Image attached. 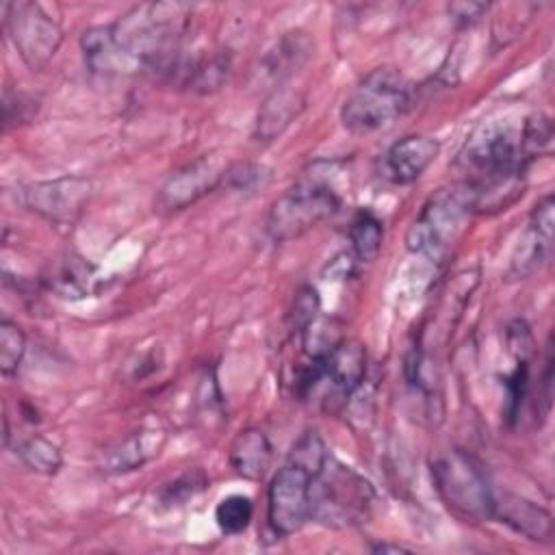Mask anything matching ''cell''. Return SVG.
<instances>
[{
    "mask_svg": "<svg viewBox=\"0 0 555 555\" xmlns=\"http://www.w3.org/2000/svg\"><path fill=\"white\" fill-rule=\"evenodd\" d=\"M193 7L184 2H143L111 24L115 43L143 69H173Z\"/></svg>",
    "mask_w": 555,
    "mask_h": 555,
    "instance_id": "6da1fadb",
    "label": "cell"
},
{
    "mask_svg": "<svg viewBox=\"0 0 555 555\" xmlns=\"http://www.w3.org/2000/svg\"><path fill=\"white\" fill-rule=\"evenodd\" d=\"M412 104V87L392 67L369 72L347 95L340 119L353 134H369L390 126Z\"/></svg>",
    "mask_w": 555,
    "mask_h": 555,
    "instance_id": "7a4b0ae2",
    "label": "cell"
},
{
    "mask_svg": "<svg viewBox=\"0 0 555 555\" xmlns=\"http://www.w3.org/2000/svg\"><path fill=\"white\" fill-rule=\"evenodd\" d=\"M340 208L338 191L317 173H306L284 191L267 215V234L273 241H293L310 232Z\"/></svg>",
    "mask_w": 555,
    "mask_h": 555,
    "instance_id": "3957f363",
    "label": "cell"
},
{
    "mask_svg": "<svg viewBox=\"0 0 555 555\" xmlns=\"http://www.w3.org/2000/svg\"><path fill=\"white\" fill-rule=\"evenodd\" d=\"M310 501V520L332 527H347L362 522L369 516L373 488L364 477L330 455L325 466L312 477Z\"/></svg>",
    "mask_w": 555,
    "mask_h": 555,
    "instance_id": "277c9868",
    "label": "cell"
},
{
    "mask_svg": "<svg viewBox=\"0 0 555 555\" xmlns=\"http://www.w3.org/2000/svg\"><path fill=\"white\" fill-rule=\"evenodd\" d=\"M468 215L470 208L462 189L436 193L410 225L405 234L408 249L440 262L462 232V223Z\"/></svg>",
    "mask_w": 555,
    "mask_h": 555,
    "instance_id": "5b68a950",
    "label": "cell"
},
{
    "mask_svg": "<svg viewBox=\"0 0 555 555\" xmlns=\"http://www.w3.org/2000/svg\"><path fill=\"white\" fill-rule=\"evenodd\" d=\"M440 499L464 518H490L492 496L481 468L460 451L442 455L431 464Z\"/></svg>",
    "mask_w": 555,
    "mask_h": 555,
    "instance_id": "8992f818",
    "label": "cell"
},
{
    "mask_svg": "<svg viewBox=\"0 0 555 555\" xmlns=\"http://www.w3.org/2000/svg\"><path fill=\"white\" fill-rule=\"evenodd\" d=\"M2 24L30 69H41L56 54L63 30L39 2H2Z\"/></svg>",
    "mask_w": 555,
    "mask_h": 555,
    "instance_id": "52a82bcc",
    "label": "cell"
},
{
    "mask_svg": "<svg viewBox=\"0 0 555 555\" xmlns=\"http://www.w3.org/2000/svg\"><path fill=\"white\" fill-rule=\"evenodd\" d=\"M312 473L286 462L271 479L267 492V520L278 535H291L310 520Z\"/></svg>",
    "mask_w": 555,
    "mask_h": 555,
    "instance_id": "ba28073f",
    "label": "cell"
},
{
    "mask_svg": "<svg viewBox=\"0 0 555 555\" xmlns=\"http://www.w3.org/2000/svg\"><path fill=\"white\" fill-rule=\"evenodd\" d=\"M89 197L91 180L85 176H61L26 184L17 191L22 206L54 225H72L82 215Z\"/></svg>",
    "mask_w": 555,
    "mask_h": 555,
    "instance_id": "9c48e42d",
    "label": "cell"
},
{
    "mask_svg": "<svg viewBox=\"0 0 555 555\" xmlns=\"http://www.w3.org/2000/svg\"><path fill=\"white\" fill-rule=\"evenodd\" d=\"M230 165H225L219 156L215 154H204L180 169H176L158 189L156 206L160 210H182L204 195L212 193L223 184L225 171Z\"/></svg>",
    "mask_w": 555,
    "mask_h": 555,
    "instance_id": "30bf717a",
    "label": "cell"
},
{
    "mask_svg": "<svg viewBox=\"0 0 555 555\" xmlns=\"http://www.w3.org/2000/svg\"><path fill=\"white\" fill-rule=\"evenodd\" d=\"M440 143L434 137L410 134L392 143L382 158V176L392 184H412L436 160Z\"/></svg>",
    "mask_w": 555,
    "mask_h": 555,
    "instance_id": "8fae6325",
    "label": "cell"
},
{
    "mask_svg": "<svg viewBox=\"0 0 555 555\" xmlns=\"http://www.w3.org/2000/svg\"><path fill=\"white\" fill-rule=\"evenodd\" d=\"M490 518L507 525L512 531L525 535L527 540L548 544L553 542V516L538 503L503 492L492 496Z\"/></svg>",
    "mask_w": 555,
    "mask_h": 555,
    "instance_id": "7c38bea8",
    "label": "cell"
},
{
    "mask_svg": "<svg viewBox=\"0 0 555 555\" xmlns=\"http://www.w3.org/2000/svg\"><path fill=\"white\" fill-rule=\"evenodd\" d=\"M80 46H82L85 63L93 74L121 76V74H137L143 69L134 59H130L115 43L111 26H93L85 30Z\"/></svg>",
    "mask_w": 555,
    "mask_h": 555,
    "instance_id": "4fadbf2b",
    "label": "cell"
},
{
    "mask_svg": "<svg viewBox=\"0 0 555 555\" xmlns=\"http://www.w3.org/2000/svg\"><path fill=\"white\" fill-rule=\"evenodd\" d=\"M228 460L238 477L260 481L271 466L273 447L262 429L247 427L234 436L228 451Z\"/></svg>",
    "mask_w": 555,
    "mask_h": 555,
    "instance_id": "5bb4252c",
    "label": "cell"
},
{
    "mask_svg": "<svg viewBox=\"0 0 555 555\" xmlns=\"http://www.w3.org/2000/svg\"><path fill=\"white\" fill-rule=\"evenodd\" d=\"M301 108L304 95L297 89L288 85H275V89L258 111L254 134L258 137V141H271L280 137L295 121Z\"/></svg>",
    "mask_w": 555,
    "mask_h": 555,
    "instance_id": "9a60e30c",
    "label": "cell"
},
{
    "mask_svg": "<svg viewBox=\"0 0 555 555\" xmlns=\"http://www.w3.org/2000/svg\"><path fill=\"white\" fill-rule=\"evenodd\" d=\"M312 54V43L306 33L295 30L280 39L278 48L267 56L271 74L278 78V85H284V78L295 74Z\"/></svg>",
    "mask_w": 555,
    "mask_h": 555,
    "instance_id": "2e32d148",
    "label": "cell"
},
{
    "mask_svg": "<svg viewBox=\"0 0 555 555\" xmlns=\"http://www.w3.org/2000/svg\"><path fill=\"white\" fill-rule=\"evenodd\" d=\"M349 241H351V249L353 256L362 262H373L382 249V241H384V225L382 221L369 212V210H360L349 228Z\"/></svg>",
    "mask_w": 555,
    "mask_h": 555,
    "instance_id": "e0dca14e",
    "label": "cell"
},
{
    "mask_svg": "<svg viewBox=\"0 0 555 555\" xmlns=\"http://www.w3.org/2000/svg\"><path fill=\"white\" fill-rule=\"evenodd\" d=\"M17 457L39 475H56L63 466V455L54 442L43 436H30L15 444Z\"/></svg>",
    "mask_w": 555,
    "mask_h": 555,
    "instance_id": "ac0fdd59",
    "label": "cell"
},
{
    "mask_svg": "<svg viewBox=\"0 0 555 555\" xmlns=\"http://www.w3.org/2000/svg\"><path fill=\"white\" fill-rule=\"evenodd\" d=\"M251 518H254V503L245 494H230L221 499L219 505L215 507L217 527L228 535L243 533L249 527Z\"/></svg>",
    "mask_w": 555,
    "mask_h": 555,
    "instance_id": "d6986e66",
    "label": "cell"
},
{
    "mask_svg": "<svg viewBox=\"0 0 555 555\" xmlns=\"http://www.w3.org/2000/svg\"><path fill=\"white\" fill-rule=\"evenodd\" d=\"M520 137H522V152L525 158L531 163L542 154L551 152L553 145V124L546 115L538 113L531 115L522 121L520 126Z\"/></svg>",
    "mask_w": 555,
    "mask_h": 555,
    "instance_id": "ffe728a7",
    "label": "cell"
},
{
    "mask_svg": "<svg viewBox=\"0 0 555 555\" xmlns=\"http://www.w3.org/2000/svg\"><path fill=\"white\" fill-rule=\"evenodd\" d=\"M26 351V336L17 323L2 317L0 321V371L2 375L17 373Z\"/></svg>",
    "mask_w": 555,
    "mask_h": 555,
    "instance_id": "44dd1931",
    "label": "cell"
},
{
    "mask_svg": "<svg viewBox=\"0 0 555 555\" xmlns=\"http://www.w3.org/2000/svg\"><path fill=\"white\" fill-rule=\"evenodd\" d=\"M152 434V431H150ZM147 431H141L137 436H130L128 440H124L115 451H111V460H108V468L111 470H132L137 466H141L150 455L158 453L156 449L160 444H147L150 438Z\"/></svg>",
    "mask_w": 555,
    "mask_h": 555,
    "instance_id": "7402d4cb",
    "label": "cell"
},
{
    "mask_svg": "<svg viewBox=\"0 0 555 555\" xmlns=\"http://www.w3.org/2000/svg\"><path fill=\"white\" fill-rule=\"evenodd\" d=\"M327 457H330V451H327L323 438L319 436V431L308 429V431H304V434L295 440V444H293V449H291L286 462L299 464V466L308 468L312 475H317V473L325 466Z\"/></svg>",
    "mask_w": 555,
    "mask_h": 555,
    "instance_id": "603a6c76",
    "label": "cell"
},
{
    "mask_svg": "<svg viewBox=\"0 0 555 555\" xmlns=\"http://www.w3.org/2000/svg\"><path fill=\"white\" fill-rule=\"evenodd\" d=\"M89 267L82 262V258H74L69 256L61 271L52 278L54 291L61 293L63 297H82L87 295V286H89Z\"/></svg>",
    "mask_w": 555,
    "mask_h": 555,
    "instance_id": "cb8c5ba5",
    "label": "cell"
},
{
    "mask_svg": "<svg viewBox=\"0 0 555 555\" xmlns=\"http://www.w3.org/2000/svg\"><path fill=\"white\" fill-rule=\"evenodd\" d=\"M319 308H321V301H319L317 288H312V286H301V288L295 293L293 308H291V314H288L291 330L297 332V334H301V332L319 317Z\"/></svg>",
    "mask_w": 555,
    "mask_h": 555,
    "instance_id": "d4e9b609",
    "label": "cell"
},
{
    "mask_svg": "<svg viewBox=\"0 0 555 555\" xmlns=\"http://www.w3.org/2000/svg\"><path fill=\"white\" fill-rule=\"evenodd\" d=\"M267 180H269V171L262 165L236 163L228 167L223 184H228L234 191H254L256 186H262Z\"/></svg>",
    "mask_w": 555,
    "mask_h": 555,
    "instance_id": "484cf974",
    "label": "cell"
},
{
    "mask_svg": "<svg viewBox=\"0 0 555 555\" xmlns=\"http://www.w3.org/2000/svg\"><path fill=\"white\" fill-rule=\"evenodd\" d=\"M527 373H529L527 360H518L516 369L505 379V399H507L505 401V418L507 421H514L518 416V410H520L525 392H527Z\"/></svg>",
    "mask_w": 555,
    "mask_h": 555,
    "instance_id": "4316f807",
    "label": "cell"
},
{
    "mask_svg": "<svg viewBox=\"0 0 555 555\" xmlns=\"http://www.w3.org/2000/svg\"><path fill=\"white\" fill-rule=\"evenodd\" d=\"M488 11L486 2H451L449 13L460 26L475 24Z\"/></svg>",
    "mask_w": 555,
    "mask_h": 555,
    "instance_id": "83f0119b",
    "label": "cell"
},
{
    "mask_svg": "<svg viewBox=\"0 0 555 555\" xmlns=\"http://www.w3.org/2000/svg\"><path fill=\"white\" fill-rule=\"evenodd\" d=\"M202 388H204V392H206V399H210L219 388H217V379H215V375H206L204 379H202ZM215 410H219L221 412V397L219 399H212V401H208V414H212Z\"/></svg>",
    "mask_w": 555,
    "mask_h": 555,
    "instance_id": "f1b7e54d",
    "label": "cell"
},
{
    "mask_svg": "<svg viewBox=\"0 0 555 555\" xmlns=\"http://www.w3.org/2000/svg\"><path fill=\"white\" fill-rule=\"evenodd\" d=\"M373 551H375V553H405L408 548L401 546V544H386V542H384V544H375Z\"/></svg>",
    "mask_w": 555,
    "mask_h": 555,
    "instance_id": "f546056e",
    "label": "cell"
}]
</instances>
